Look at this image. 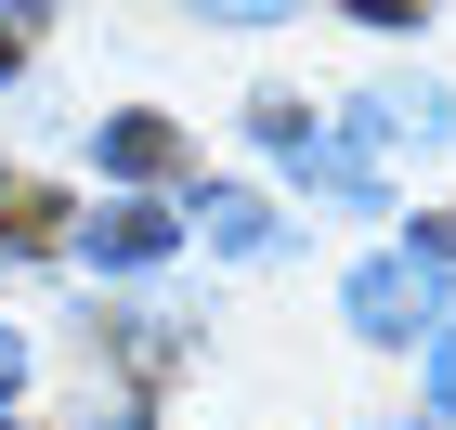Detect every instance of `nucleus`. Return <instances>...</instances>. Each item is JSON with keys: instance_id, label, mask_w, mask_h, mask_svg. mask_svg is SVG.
<instances>
[{"instance_id": "9b49d317", "label": "nucleus", "mask_w": 456, "mask_h": 430, "mask_svg": "<svg viewBox=\"0 0 456 430\" xmlns=\"http://www.w3.org/2000/svg\"><path fill=\"white\" fill-rule=\"evenodd\" d=\"M0 78H13V27H0Z\"/></svg>"}, {"instance_id": "6e6552de", "label": "nucleus", "mask_w": 456, "mask_h": 430, "mask_svg": "<svg viewBox=\"0 0 456 430\" xmlns=\"http://www.w3.org/2000/svg\"><path fill=\"white\" fill-rule=\"evenodd\" d=\"M78 430H143V418H131V404H92V418H78Z\"/></svg>"}, {"instance_id": "7ed1b4c3", "label": "nucleus", "mask_w": 456, "mask_h": 430, "mask_svg": "<svg viewBox=\"0 0 456 430\" xmlns=\"http://www.w3.org/2000/svg\"><path fill=\"white\" fill-rule=\"evenodd\" d=\"M170 157H183V131H170V118H105V170L157 183V170H170Z\"/></svg>"}, {"instance_id": "0eeeda50", "label": "nucleus", "mask_w": 456, "mask_h": 430, "mask_svg": "<svg viewBox=\"0 0 456 430\" xmlns=\"http://www.w3.org/2000/svg\"><path fill=\"white\" fill-rule=\"evenodd\" d=\"M13 378H27V339H13V326H0V404H13Z\"/></svg>"}, {"instance_id": "1a4fd4ad", "label": "nucleus", "mask_w": 456, "mask_h": 430, "mask_svg": "<svg viewBox=\"0 0 456 430\" xmlns=\"http://www.w3.org/2000/svg\"><path fill=\"white\" fill-rule=\"evenodd\" d=\"M352 13H379V27H404V13H418V0H352Z\"/></svg>"}, {"instance_id": "f257e3e1", "label": "nucleus", "mask_w": 456, "mask_h": 430, "mask_svg": "<svg viewBox=\"0 0 456 430\" xmlns=\"http://www.w3.org/2000/svg\"><path fill=\"white\" fill-rule=\"evenodd\" d=\"M352 326L365 339H444V261H418V248L365 261L352 274Z\"/></svg>"}, {"instance_id": "9d476101", "label": "nucleus", "mask_w": 456, "mask_h": 430, "mask_svg": "<svg viewBox=\"0 0 456 430\" xmlns=\"http://www.w3.org/2000/svg\"><path fill=\"white\" fill-rule=\"evenodd\" d=\"M222 13H274V0H222Z\"/></svg>"}, {"instance_id": "423d86ee", "label": "nucleus", "mask_w": 456, "mask_h": 430, "mask_svg": "<svg viewBox=\"0 0 456 430\" xmlns=\"http://www.w3.org/2000/svg\"><path fill=\"white\" fill-rule=\"evenodd\" d=\"M430 404H444V418H456V326H444V339H430Z\"/></svg>"}, {"instance_id": "20e7f679", "label": "nucleus", "mask_w": 456, "mask_h": 430, "mask_svg": "<svg viewBox=\"0 0 456 430\" xmlns=\"http://www.w3.org/2000/svg\"><path fill=\"white\" fill-rule=\"evenodd\" d=\"M196 222H209V248H274V209H261V196H209V209H196Z\"/></svg>"}, {"instance_id": "39448f33", "label": "nucleus", "mask_w": 456, "mask_h": 430, "mask_svg": "<svg viewBox=\"0 0 456 430\" xmlns=\"http://www.w3.org/2000/svg\"><path fill=\"white\" fill-rule=\"evenodd\" d=\"M27 235H53V196L39 183H0V248H27Z\"/></svg>"}, {"instance_id": "f03ea898", "label": "nucleus", "mask_w": 456, "mask_h": 430, "mask_svg": "<svg viewBox=\"0 0 456 430\" xmlns=\"http://www.w3.org/2000/svg\"><path fill=\"white\" fill-rule=\"evenodd\" d=\"M170 235H183V222H170V209H143V196H118V209L78 222V248H92V261H170Z\"/></svg>"}]
</instances>
